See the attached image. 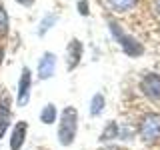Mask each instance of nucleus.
Listing matches in <instances>:
<instances>
[{
    "label": "nucleus",
    "mask_w": 160,
    "mask_h": 150,
    "mask_svg": "<svg viewBox=\"0 0 160 150\" xmlns=\"http://www.w3.org/2000/svg\"><path fill=\"white\" fill-rule=\"evenodd\" d=\"M78 132V110L74 106H64L62 114H60V122H58V142L62 146H70L76 140Z\"/></svg>",
    "instance_id": "1"
},
{
    "label": "nucleus",
    "mask_w": 160,
    "mask_h": 150,
    "mask_svg": "<svg viewBox=\"0 0 160 150\" xmlns=\"http://www.w3.org/2000/svg\"><path fill=\"white\" fill-rule=\"evenodd\" d=\"M108 26H110V32H112V36L116 38V42L120 44V48H122L130 58H136V56H140V54H144V46H142V44H140L134 36H130L128 32H124L122 26H120L118 22H114V20H108Z\"/></svg>",
    "instance_id": "2"
},
{
    "label": "nucleus",
    "mask_w": 160,
    "mask_h": 150,
    "mask_svg": "<svg viewBox=\"0 0 160 150\" xmlns=\"http://www.w3.org/2000/svg\"><path fill=\"white\" fill-rule=\"evenodd\" d=\"M138 134L146 144H152L156 140H160V116L158 114H146L138 126Z\"/></svg>",
    "instance_id": "3"
},
{
    "label": "nucleus",
    "mask_w": 160,
    "mask_h": 150,
    "mask_svg": "<svg viewBox=\"0 0 160 150\" xmlns=\"http://www.w3.org/2000/svg\"><path fill=\"white\" fill-rule=\"evenodd\" d=\"M140 90L150 100H160V74L150 72L140 80Z\"/></svg>",
    "instance_id": "4"
},
{
    "label": "nucleus",
    "mask_w": 160,
    "mask_h": 150,
    "mask_svg": "<svg viewBox=\"0 0 160 150\" xmlns=\"http://www.w3.org/2000/svg\"><path fill=\"white\" fill-rule=\"evenodd\" d=\"M30 88H32V72L28 68H22L20 72V80H18V106H26L30 102Z\"/></svg>",
    "instance_id": "5"
},
{
    "label": "nucleus",
    "mask_w": 160,
    "mask_h": 150,
    "mask_svg": "<svg viewBox=\"0 0 160 150\" xmlns=\"http://www.w3.org/2000/svg\"><path fill=\"white\" fill-rule=\"evenodd\" d=\"M54 70H56V54L52 52H44L38 60V78L40 80H50L54 76Z\"/></svg>",
    "instance_id": "6"
},
{
    "label": "nucleus",
    "mask_w": 160,
    "mask_h": 150,
    "mask_svg": "<svg viewBox=\"0 0 160 150\" xmlns=\"http://www.w3.org/2000/svg\"><path fill=\"white\" fill-rule=\"evenodd\" d=\"M82 42H80L78 38H72L68 42V46H66V70L68 72H72L74 68L80 64V58H82Z\"/></svg>",
    "instance_id": "7"
},
{
    "label": "nucleus",
    "mask_w": 160,
    "mask_h": 150,
    "mask_svg": "<svg viewBox=\"0 0 160 150\" xmlns=\"http://www.w3.org/2000/svg\"><path fill=\"white\" fill-rule=\"evenodd\" d=\"M26 134H28V122L26 120H20L16 122V126L12 128V134H10V150H20L26 140Z\"/></svg>",
    "instance_id": "8"
},
{
    "label": "nucleus",
    "mask_w": 160,
    "mask_h": 150,
    "mask_svg": "<svg viewBox=\"0 0 160 150\" xmlns=\"http://www.w3.org/2000/svg\"><path fill=\"white\" fill-rule=\"evenodd\" d=\"M8 126H10V98L6 92H2V96H0V140L4 138Z\"/></svg>",
    "instance_id": "9"
},
{
    "label": "nucleus",
    "mask_w": 160,
    "mask_h": 150,
    "mask_svg": "<svg viewBox=\"0 0 160 150\" xmlns=\"http://www.w3.org/2000/svg\"><path fill=\"white\" fill-rule=\"evenodd\" d=\"M118 130H120L118 122L110 120V122H106V126L102 128V132H100L98 140H100L102 144H104V142H110V140H116V138H118Z\"/></svg>",
    "instance_id": "10"
},
{
    "label": "nucleus",
    "mask_w": 160,
    "mask_h": 150,
    "mask_svg": "<svg viewBox=\"0 0 160 150\" xmlns=\"http://www.w3.org/2000/svg\"><path fill=\"white\" fill-rule=\"evenodd\" d=\"M104 106H106V98H104L100 92H98V94H94L92 100H90V106H88L90 116H98V114L104 110Z\"/></svg>",
    "instance_id": "11"
},
{
    "label": "nucleus",
    "mask_w": 160,
    "mask_h": 150,
    "mask_svg": "<svg viewBox=\"0 0 160 150\" xmlns=\"http://www.w3.org/2000/svg\"><path fill=\"white\" fill-rule=\"evenodd\" d=\"M56 118H58V110L54 104H46L42 108V112H40V122L42 124H54Z\"/></svg>",
    "instance_id": "12"
},
{
    "label": "nucleus",
    "mask_w": 160,
    "mask_h": 150,
    "mask_svg": "<svg viewBox=\"0 0 160 150\" xmlns=\"http://www.w3.org/2000/svg\"><path fill=\"white\" fill-rule=\"evenodd\" d=\"M56 22H58V14H56V12H50V14H46V16L40 20V26H38V36H44V34H46V32H48V30L52 28Z\"/></svg>",
    "instance_id": "13"
},
{
    "label": "nucleus",
    "mask_w": 160,
    "mask_h": 150,
    "mask_svg": "<svg viewBox=\"0 0 160 150\" xmlns=\"http://www.w3.org/2000/svg\"><path fill=\"white\" fill-rule=\"evenodd\" d=\"M138 0H108V4L112 6L116 12H128V10H132L136 6Z\"/></svg>",
    "instance_id": "14"
},
{
    "label": "nucleus",
    "mask_w": 160,
    "mask_h": 150,
    "mask_svg": "<svg viewBox=\"0 0 160 150\" xmlns=\"http://www.w3.org/2000/svg\"><path fill=\"white\" fill-rule=\"evenodd\" d=\"M6 34H8V12L0 4V36H6Z\"/></svg>",
    "instance_id": "15"
},
{
    "label": "nucleus",
    "mask_w": 160,
    "mask_h": 150,
    "mask_svg": "<svg viewBox=\"0 0 160 150\" xmlns=\"http://www.w3.org/2000/svg\"><path fill=\"white\" fill-rule=\"evenodd\" d=\"M78 12L82 16H88L90 10H88V0H78Z\"/></svg>",
    "instance_id": "16"
},
{
    "label": "nucleus",
    "mask_w": 160,
    "mask_h": 150,
    "mask_svg": "<svg viewBox=\"0 0 160 150\" xmlns=\"http://www.w3.org/2000/svg\"><path fill=\"white\" fill-rule=\"evenodd\" d=\"M16 2L20 4V6H32V4L36 2V0H16Z\"/></svg>",
    "instance_id": "17"
},
{
    "label": "nucleus",
    "mask_w": 160,
    "mask_h": 150,
    "mask_svg": "<svg viewBox=\"0 0 160 150\" xmlns=\"http://www.w3.org/2000/svg\"><path fill=\"white\" fill-rule=\"evenodd\" d=\"M154 8H156V12L160 14V0H154Z\"/></svg>",
    "instance_id": "18"
},
{
    "label": "nucleus",
    "mask_w": 160,
    "mask_h": 150,
    "mask_svg": "<svg viewBox=\"0 0 160 150\" xmlns=\"http://www.w3.org/2000/svg\"><path fill=\"white\" fill-rule=\"evenodd\" d=\"M2 60H4V48L0 46V64H2Z\"/></svg>",
    "instance_id": "19"
},
{
    "label": "nucleus",
    "mask_w": 160,
    "mask_h": 150,
    "mask_svg": "<svg viewBox=\"0 0 160 150\" xmlns=\"http://www.w3.org/2000/svg\"><path fill=\"white\" fill-rule=\"evenodd\" d=\"M106 150H122V148H116V146H106Z\"/></svg>",
    "instance_id": "20"
}]
</instances>
